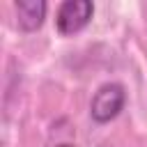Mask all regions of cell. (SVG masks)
Returning <instances> with one entry per match:
<instances>
[{"label": "cell", "instance_id": "obj_3", "mask_svg": "<svg viewBox=\"0 0 147 147\" xmlns=\"http://www.w3.org/2000/svg\"><path fill=\"white\" fill-rule=\"evenodd\" d=\"M46 0H16L14 11H16V25L23 32H34L44 25L46 18Z\"/></svg>", "mask_w": 147, "mask_h": 147}, {"label": "cell", "instance_id": "obj_2", "mask_svg": "<svg viewBox=\"0 0 147 147\" xmlns=\"http://www.w3.org/2000/svg\"><path fill=\"white\" fill-rule=\"evenodd\" d=\"M92 14H94V5L90 0H64L55 14V28L60 34L71 37L92 21Z\"/></svg>", "mask_w": 147, "mask_h": 147}, {"label": "cell", "instance_id": "obj_1", "mask_svg": "<svg viewBox=\"0 0 147 147\" xmlns=\"http://www.w3.org/2000/svg\"><path fill=\"white\" fill-rule=\"evenodd\" d=\"M126 106V90L122 83H103L96 87L90 101V117L96 124H108L113 122Z\"/></svg>", "mask_w": 147, "mask_h": 147}]
</instances>
